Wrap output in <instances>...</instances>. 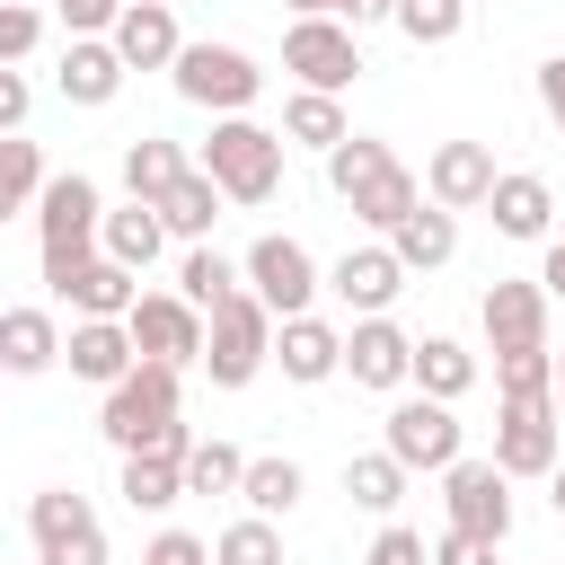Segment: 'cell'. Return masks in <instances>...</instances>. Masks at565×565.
Returning a JSON list of instances; mask_svg holds the SVG:
<instances>
[{
	"mask_svg": "<svg viewBox=\"0 0 565 565\" xmlns=\"http://www.w3.org/2000/svg\"><path fill=\"white\" fill-rule=\"evenodd\" d=\"M327 185H335V203L371 230V238H388L415 203H424V185H415V168L388 150V141H371V132H344L335 150H327Z\"/></svg>",
	"mask_w": 565,
	"mask_h": 565,
	"instance_id": "1",
	"label": "cell"
},
{
	"mask_svg": "<svg viewBox=\"0 0 565 565\" xmlns=\"http://www.w3.org/2000/svg\"><path fill=\"white\" fill-rule=\"evenodd\" d=\"M177 380L185 371H168V362H132L115 388H106V406H97V433L115 441V459H132V450H194V433H185V415H177Z\"/></svg>",
	"mask_w": 565,
	"mask_h": 565,
	"instance_id": "2",
	"label": "cell"
},
{
	"mask_svg": "<svg viewBox=\"0 0 565 565\" xmlns=\"http://www.w3.org/2000/svg\"><path fill=\"white\" fill-rule=\"evenodd\" d=\"M97 230H106V194H97V177H79V168L44 177V194H35V265H44V291L71 282V274L97 256Z\"/></svg>",
	"mask_w": 565,
	"mask_h": 565,
	"instance_id": "3",
	"label": "cell"
},
{
	"mask_svg": "<svg viewBox=\"0 0 565 565\" xmlns=\"http://www.w3.org/2000/svg\"><path fill=\"white\" fill-rule=\"evenodd\" d=\"M282 150H291V141H282L274 124H256V115H212L194 168H203L230 203H274V194H282Z\"/></svg>",
	"mask_w": 565,
	"mask_h": 565,
	"instance_id": "4",
	"label": "cell"
},
{
	"mask_svg": "<svg viewBox=\"0 0 565 565\" xmlns=\"http://www.w3.org/2000/svg\"><path fill=\"white\" fill-rule=\"evenodd\" d=\"M168 79H177V97L185 106H203V115H247L256 97H265V71H256V53L247 44H185L177 62H168Z\"/></svg>",
	"mask_w": 565,
	"mask_h": 565,
	"instance_id": "5",
	"label": "cell"
},
{
	"mask_svg": "<svg viewBox=\"0 0 565 565\" xmlns=\"http://www.w3.org/2000/svg\"><path fill=\"white\" fill-rule=\"evenodd\" d=\"M265 362H274V309H265L256 291L221 300V309L203 318V380H212V388H247Z\"/></svg>",
	"mask_w": 565,
	"mask_h": 565,
	"instance_id": "6",
	"label": "cell"
},
{
	"mask_svg": "<svg viewBox=\"0 0 565 565\" xmlns=\"http://www.w3.org/2000/svg\"><path fill=\"white\" fill-rule=\"evenodd\" d=\"M282 71H291V88L344 97L362 79V26L353 18H291L282 26Z\"/></svg>",
	"mask_w": 565,
	"mask_h": 565,
	"instance_id": "7",
	"label": "cell"
},
{
	"mask_svg": "<svg viewBox=\"0 0 565 565\" xmlns=\"http://www.w3.org/2000/svg\"><path fill=\"white\" fill-rule=\"evenodd\" d=\"M238 274H247V291H256L274 318H300V309H318V291H327V265H318L291 230H265V238L238 256Z\"/></svg>",
	"mask_w": 565,
	"mask_h": 565,
	"instance_id": "8",
	"label": "cell"
},
{
	"mask_svg": "<svg viewBox=\"0 0 565 565\" xmlns=\"http://www.w3.org/2000/svg\"><path fill=\"white\" fill-rule=\"evenodd\" d=\"M380 450H397L415 477H441L459 450H468V433H459V415H450V397H424V388H397V406H388V424H380Z\"/></svg>",
	"mask_w": 565,
	"mask_h": 565,
	"instance_id": "9",
	"label": "cell"
},
{
	"mask_svg": "<svg viewBox=\"0 0 565 565\" xmlns=\"http://www.w3.org/2000/svg\"><path fill=\"white\" fill-rule=\"evenodd\" d=\"M486 459H494L503 477H547V468L565 459V415H556V397H503Z\"/></svg>",
	"mask_w": 565,
	"mask_h": 565,
	"instance_id": "10",
	"label": "cell"
},
{
	"mask_svg": "<svg viewBox=\"0 0 565 565\" xmlns=\"http://www.w3.org/2000/svg\"><path fill=\"white\" fill-rule=\"evenodd\" d=\"M26 539H35V565H106L97 503L71 494V486H44V494L26 503Z\"/></svg>",
	"mask_w": 565,
	"mask_h": 565,
	"instance_id": "11",
	"label": "cell"
},
{
	"mask_svg": "<svg viewBox=\"0 0 565 565\" xmlns=\"http://www.w3.org/2000/svg\"><path fill=\"white\" fill-rule=\"evenodd\" d=\"M441 521L503 547V539H512V477H503L494 459H468V450H459V459L441 468Z\"/></svg>",
	"mask_w": 565,
	"mask_h": 565,
	"instance_id": "12",
	"label": "cell"
},
{
	"mask_svg": "<svg viewBox=\"0 0 565 565\" xmlns=\"http://www.w3.org/2000/svg\"><path fill=\"white\" fill-rule=\"evenodd\" d=\"M124 327H132L141 362H168V371H203V309H194L185 291H141V300L124 309Z\"/></svg>",
	"mask_w": 565,
	"mask_h": 565,
	"instance_id": "13",
	"label": "cell"
},
{
	"mask_svg": "<svg viewBox=\"0 0 565 565\" xmlns=\"http://www.w3.org/2000/svg\"><path fill=\"white\" fill-rule=\"evenodd\" d=\"M547 282L539 274H494L486 282V300H477V327H486V344L494 353H521V344H547Z\"/></svg>",
	"mask_w": 565,
	"mask_h": 565,
	"instance_id": "14",
	"label": "cell"
},
{
	"mask_svg": "<svg viewBox=\"0 0 565 565\" xmlns=\"http://www.w3.org/2000/svg\"><path fill=\"white\" fill-rule=\"evenodd\" d=\"M344 380L397 397V388L415 380V335H406L388 309H380V318H353V327H344Z\"/></svg>",
	"mask_w": 565,
	"mask_h": 565,
	"instance_id": "15",
	"label": "cell"
},
{
	"mask_svg": "<svg viewBox=\"0 0 565 565\" xmlns=\"http://www.w3.org/2000/svg\"><path fill=\"white\" fill-rule=\"evenodd\" d=\"M415 274L397 265V247L388 238H362V247H344L335 265H327V291L353 309V318H380V309H397V291H406Z\"/></svg>",
	"mask_w": 565,
	"mask_h": 565,
	"instance_id": "16",
	"label": "cell"
},
{
	"mask_svg": "<svg viewBox=\"0 0 565 565\" xmlns=\"http://www.w3.org/2000/svg\"><path fill=\"white\" fill-rule=\"evenodd\" d=\"M494 150L486 141H433V159H424V194L441 203V212H486V194H494Z\"/></svg>",
	"mask_w": 565,
	"mask_h": 565,
	"instance_id": "17",
	"label": "cell"
},
{
	"mask_svg": "<svg viewBox=\"0 0 565 565\" xmlns=\"http://www.w3.org/2000/svg\"><path fill=\"white\" fill-rule=\"evenodd\" d=\"M274 362H282V380H291V388H318V380H335V371H344V327H335V318H318V309L274 318Z\"/></svg>",
	"mask_w": 565,
	"mask_h": 565,
	"instance_id": "18",
	"label": "cell"
},
{
	"mask_svg": "<svg viewBox=\"0 0 565 565\" xmlns=\"http://www.w3.org/2000/svg\"><path fill=\"white\" fill-rule=\"evenodd\" d=\"M486 221H494L503 238H521V247H547V230H556V185L530 177V168H503L494 194H486Z\"/></svg>",
	"mask_w": 565,
	"mask_h": 565,
	"instance_id": "19",
	"label": "cell"
},
{
	"mask_svg": "<svg viewBox=\"0 0 565 565\" xmlns=\"http://www.w3.org/2000/svg\"><path fill=\"white\" fill-rule=\"evenodd\" d=\"M106 44L124 53V71H168V62L185 53V35H177V0H124V18L106 26Z\"/></svg>",
	"mask_w": 565,
	"mask_h": 565,
	"instance_id": "20",
	"label": "cell"
},
{
	"mask_svg": "<svg viewBox=\"0 0 565 565\" xmlns=\"http://www.w3.org/2000/svg\"><path fill=\"white\" fill-rule=\"evenodd\" d=\"M124 53L106 44V35H71L62 44V71H53V88H62V106H115L124 97Z\"/></svg>",
	"mask_w": 565,
	"mask_h": 565,
	"instance_id": "21",
	"label": "cell"
},
{
	"mask_svg": "<svg viewBox=\"0 0 565 565\" xmlns=\"http://www.w3.org/2000/svg\"><path fill=\"white\" fill-rule=\"evenodd\" d=\"M62 362H71L88 388H115V380L141 362V344H132V327H124V318H71V335H62Z\"/></svg>",
	"mask_w": 565,
	"mask_h": 565,
	"instance_id": "22",
	"label": "cell"
},
{
	"mask_svg": "<svg viewBox=\"0 0 565 565\" xmlns=\"http://www.w3.org/2000/svg\"><path fill=\"white\" fill-rule=\"evenodd\" d=\"M53 300H62L71 318H124V309L141 300V274H132V265H115V256L97 247V256H88L71 282H53Z\"/></svg>",
	"mask_w": 565,
	"mask_h": 565,
	"instance_id": "23",
	"label": "cell"
},
{
	"mask_svg": "<svg viewBox=\"0 0 565 565\" xmlns=\"http://www.w3.org/2000/svg\"><path fill=\"white\" fill-rule=\"evenodd\" d=\"M0 362H9V380L53 371V362H62V318H53V309H35V300L0 309Z\"/></svg>",
	"mask_w": 565,
	"mask_h": 565,
	"instance_id": "24",
	"label": "cell"
},
{
	"mask_svg": "<svg viewBox=\"0 0 565 565\" xmlns=\"http://www.w3.org/2000/svg\"><path fill=\"white\" fill-rule=\"evenodd\" d=\"M97 247H106L115 265L150 274V265H159V247H168V221H159V203H141V194L106 203V230H97Z\"/></svg>",
	"mask_w": 565,
	"mask_h": 565,
	"instance_id": "25",
	"label": "cell"
},
{
	"mask_svg": "<svg viewBox=\"0 0 565 565\" xmlns=\"http://www.w3.org/2000/svg\"><path fill=\"white\" fill-rule=\"evenodd\" d=\"M388 247H397V265H406V274H441V265L459 256V212H441V203L424 194V203L388 230Z\"/></svg>",
	"mask_w": 565,
	"mask_h": 565,
	"instance_id": "26",
	"label": "cell"
},
{
	"mask_svg": "<svg viewBox=\"0 0 565 565\" xmlns=\"http://www.w3.org/2000/svg\"><path fill=\"white\" fill-rule=\"evenodd\" d=\"M115 494H124L132 512H177V503H185V459H177V450H132V459L115 468Z\"/></svg>",
	"mask_w": 565,
	"mask_h": 565,
	"instance_id": "27",
	"label": "cell"
},
{
	"mask_svg": "<svg viewBox=\"0 0 565 565\" xmlns=\"http://www.w3.org/2000/svg\"><path fill=\"white\" fill-rule=\"evenodd\" d=\"M344 132H353V124H344V97H327V88H291V97H282V141H291V150H318V159H327Z\"/></svg>",
	"mask_w": 565,
	"mask_h": 565,
	"instance_id": "28",
	"label": "cell"
},
{
	"mask_svg": "<svg viewBox=\"0 0 565 565\" xmlns=\"http://www.w3.org/2000/svg\"><path fill=\"white\" fill-rule=\"evenodd\" d=\"M221 203H230V194H221V185H212L203 168H185V177H177V185L159 194V221H168V238L203 247V238H212V221H221Z\"/></svg>",
	"mask_w": 565,
	"mask_h": 565,
	"instance_id": "29",
	"label": "cell"
},
{
	"mask_svg": "<svg viewBox=\"0 0 565 565\" xmlns=\"http://www.w3.org/2000/svg\"><path fill=\"white\" fill-rule=\"evenodd\" d=\"M406 388H424V397H450V406H459V397L477 388V353H468L459 335H415V380H406Z\"/></svg>",
	"mask_w": 565,
	"mask_h": 565,
	"instance_id": "30",
	"label": "cell"
},
{
	"mask_svg": "<svg viewBox=\"0 0 565 565\" xmlns=\"http://www.w3.org/2000/svg\"><path fill=\"white\" fill-rule=\"evenodd\" d=\"M406 477H415V468H406L397 450H353V459H344V494H353L362 512H380V521H397Z\"/></svg>",
	"mask_w": 565,
	"mask_h": 565,
	"instance_id": "31",
	"label": "cell"
},
{
	"mask_svg": "<svg viewBox=\"0 0 565 565\" xmlns=\"http://www.w3.org/2000/svg\"><path fill=\"white\" fill-rule=\"evenodd\" d=\"M185 168H194V159H185V141H168V132L124 141V194H141V203H159V194H168Z\"/></svg>",
	"mask_w": 565,
	"mask_h": 565,
	"instance_id": "32",
	"label": "cell"
},
{
	"mask_svg": "<svg viewBox=\"0 0 565 565\" xmlns=\"http://www.w3.org/2000/svg\"><path fill=\"white\" fill-rule=\"evenodd\" d=\"M177 291L212 318L221 300H238V291H247V274H238V256H221V247L203 238V247H185V256H177Z\"/></svg>",
	"mask_w": 565,
	"mask_h": 565,
	"instance_id": "33",
	"label": "cell"
},
{
	"mask_svg": "<svg viewBox=\"0 0 565 565\" xmlns=\"http://www.w3.org/2000/svg\"><path fill=\"white\" fill-rule=\"evenodd\" d=\"M300 494H309V477H300V459H282V450H274V459H247V477H238V503L265 512V521H282Z\"/></svg>",
	"mask_w": 565,
	"mask_h": 565,
	"instance_id": "34",
	"label": "cell"
},
{
	"mask_svg": "<svg viewBox=\"0 0 565 565\" xmlns=\"http://www.w3.org/2000/svg\"><path fill=\"white\" fill-rule=\"evenodd\" d=\"M44 150L26 141V132H0V221H18V212H35V194H44Z\"/></svg>",
	"mask_w": 565,
	"mask_h": 565,
	"instance_id": "35",
	"label": "cell"
},
{
	"mask_svg": "<svg viewBox=\"0 0 565 565\" xmlns=\"http://www.w3.org/2000/svg\"><path fill=\"white\" fill-rule=\"evenodd\" d=\"M238 477H247V450L238 441H194L185 450V494H238Z\"/></svg>",
	"mask_w": 565,
	"mask_h": 565,
	"instance_id": "36",
	"label": "cell"
},
{
	"mask_svg": "<svg viewBox=\"0 0 565 565\" xmlns=\"http://www.w3.org/2000/svg\"><path fill=\"white\" fill-rule=\"evenodd\" d=\"M212 565H282V530L265 512H238L221 539H212Z\"/></svg>",
	"mask_w": 565,
	"mask_h": 565,
	"instance_id": "37",
	"label": "cell"
},
{
	"mask_svg": "<svg viewBox=\"0 0 565 565\" xmlns=\"http://www.w3.org/2000/svg\"><path fill=\"white\" fill-rule=\"evenodd\" d=\"M468 9H477V0H397V18H388V26H397L406 44H459Z\"/></svg>",
	"mask_w": 565,
	"mask_h": 565,
	"instance_id": "38",
	"label": "cell"
},
{
	"mask_svg": "<svg viewBox=\"0 0 565 565\" xmlns=\"http://www.w3.org/2000/svg\"><path fill=\"white\" fill-rule=\"evenodd\" d=\"M494 388H503V397H556V353H547V344L494 353Z\"/></svg>",
	"mask_w": 565,
	"mask_h": 565,
	"instance_id": "39",
	"label": "cell"
},
{
	"mask_svg": "<svg viewBox=\"0 0 565 565\" xmlns=\"http://www.w3.org/2000/svg\"><path fill=\"white\" fill-rule=\"evenodd\" d=\"M35 44H44V9L35 0H0V71H18Z\"/></svg>",
	"mask_w": 565,
	"mask_h": 565,
	"instance_id": "40",
	"label": "cell"
},
{
	"mask_svg": "<svg viewBox=\"0 0 565 565\" xmlns=\"http://www.w3.org/2000/svg\"><path fill=\"white\" fill-rule=\"evenodd\" d=\"M362 565H433V547H424V530L380 521V539H371V556H362Z\"/></svg>",
	"mask_w": 565,
	"mask_h": 565,
	"instance_id": "41",
	"label": "cell"
},
{
	"mask_svg": "<svg viewBox=\"0 0 565 565\" xmlns=\"http://www.w3.org/2000/svg\"><path fill=\"white\" fill-rule=\"evenodd\" d=\"M141 565H212V547H203L194 530H159V539L141 547Z\"/></svg>",
	"mask_w": 565,
	"mask_h": 565,
	"instance_id": "42",
	"label": "cell"
},
{
	"mask_svg": "<svg viewBox=\"0 0 565 565\" xmlns=\"http://www.w3.org/2000/svg\"><path fill=\"white\" fill-rule=\"evenodd\" d=\"M433 565H494V539H477V530H450V521H441Z\"/></svg>",
	"mask_w": 565,
	"mask_h": 565,
	"instance_id": "43",
	"label": "cell"
},
{
	"mask_svg": "<svg viewBox=\"0 0 565 565\" xmlns=\"http://www.w3.org/2000/svg\"><path fill=\"white\" fill-rule=\"evenodd\" d=\"M53 18H62L71 35H106V26L124 18V0H53Z\"/></svg>",
	"mask_w": 565,
	"mask_h": 565,
	"instance_id": "44",
	"label": "cell"
},
{
	"mask_svg": "<svg viewBox=\"0 0 565 565\" xmlns=\"http://www.w3.org/2000/svg\"><path fill=\"white\" fill-rule=\"evenodd\" d=\"M539 115L565 132V53H547V62H539Z\"/></svg>",
	"mask_w": 565,
	"mask_h": 565,
	"instance_id": "45",
	"label": "cell"
},
{
	"mask_svg": "<svg viewBox=\"0 0 565 565\" xmlns=\"http://www.w3.org/2000/svg\"><path fill=\"white\" fill-rule=\"evenodd\" d=\"M26 106H35V88H26L18 71H0V132H18V124H26Z\"/></svg>",
	"mask_w": 565,
	"mask_h": 565,
	"instance_id": "46",
	"label": "cell"
},
{
	"mask_svg": "<svg viewBox=\"0 0 565 565\" xmlns=\"http://www.w3.org/2000/svg\"><path fill=\"white\" fill-rule=\"evenodd\" d=\"M539 282H547V300H565V238H547V256H539Z\"/></svg>",
	"mask_w": 565,
	"mask_h": 565,
	"instance_id": "47",
	"label": "cell"
},
{
	"mask_svg": "<svg viewBox=\"0 0 565 565\" xmlns=\"http://www.w3.org/2000/svg\"><path fill=\"white\" fill-rule=\"evenodd\" d=\"M344 18L353 26H380V18H397V0H344Z\"/></svg>",
	"mask_w": 565,
	"mask_h": 565,
	"instance_id": "48",
	"label": "cell"
},
{
	"mask_svg": "<svg viewBox=\"0 0 565 565\" xmlns=\"http://www.w3.org/2000/svg\"><path fill=\"white\" fill-rule=\"evenodd\" d=\"M291 18H344V0H282Z\"/></svg>",
	"mask_w": 565,
	"mask_h": 565,
	"instance_id": "49",
	"label": "cell"
},
{
	"mask_svg": "<svg viewBox=\"0 0 565 565\" xmlns=\"http://www.w3.org/2000/svg\"><path fill=\"white\" fill-rule=\"evenodd\" d=\"M547 503H556V521H565V459L547 468Z\"/></svg>",
	"mask_w": 565,
	"mask_h": 565,
	"instance_id": "50",
	"label": "cell"
},
{
	"mask_svg": "<svg viewBox=\"0 0 565 565\" xmlns=\"http://www.w3.org/2000/svg\"><path fill=\"white\" fill-rule=\"evenodd\" d=\"M556 415H565V371H556Z\"/></svg>",
	"mask_w": 565,
	"mask_h": 565,
	"instance_id": "51",
	"label": "cell"
},
{
	"mask_svg": "<svg viewBox=\"0 0 565 565\" xmlns=\"http://www.w3.org/2000/svg\"><path fill=\"white\" fill-rule=\"evenodd\" d=\"M0 380H9V362H0Z\"/></svg>",
	"mask_w": 565,
	"mask_h": 565,
	"instance_id": "52",
	"label": "cell"
},
{
	"mask_svg": "<svg viewBox=\"0 0 565 565\" xmlns=\"http://www.w3.org/2000/svg\"><path fill=\"white\" fill-rule=\"evenodd\" d=\"M35 9H53V0H35Z\"/></svg>",
	"mask_w": 565,
	"mask_h": 565,
	"instance_id": "53",
	"label": "cell"
}]
</instances>
